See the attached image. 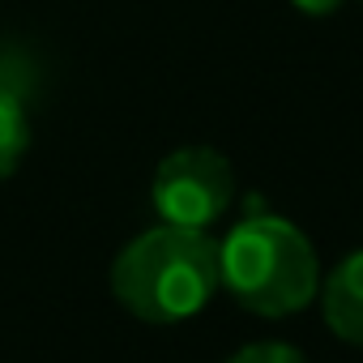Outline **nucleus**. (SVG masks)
<instances>
[{"mask_svg":"<svg viewBox=\"0 0 363 363\" xmlns=\"http://www.w3.org/2000/svg\"><path fill=\"white\" fill-rule=\"evenodd\" d=\"M30 150V116L18 82L0 77V179H9Z\"/></svg>","mask_w":363,"mask_h":363,"instance_id":"obj_5","label":"nucleus"},{"mask_svg":"<svg viewBox=\"0 0 363 363\" xmlns=\"http://www.w3.org/2000/svg\"><path fill=\"white\" fill-rule=\"evenodd\" d=\"M320 303H325V325L363 350V248L350 252L329 278H325V291H320Z\"/></svg>","mask_w":363,"mask_h":363,"instance_id":"obj_4","label":"nucleus"},{"mask_svg":"<svg viewBox=\"0 0 363 363\" xmlns=\"http://www.w3.org/2000/svg\"><path fill=\"white\" fill-rule=\"evenodd\" d=\"M291 5H295L299 13H308V18H329L342 0H291Z\"/></svg>","mask_w":363,"mask_h":363,"instance_id":"obj_7","label":"nucleus"},{"mask_svg":"<svg viewBox=\"0 0 363 363\" xmlns=\"http://www.w3.org/2000/svg\"><path fill=\"white\" fill-rule=\"evenodd\" d=\"M235 197V171L214 145H179L171 150L150 184L154 214L171 227L206 231L227 214Z\"/></svg>","mask_w":363,"mask_h":363,"instance_id":"obj_3","label":"nucleus"},{"mask_svg":"<svg viewBox=\"0 0 363 363\" xmlns=\"http://www.w3.org/2000/svg\"><path fill=\"white\" fill-rule=\"evenodd\" d=\"M218 244L206 231L158 223L111 261V295L145 325H179L218 291Z\"/></svg>","mask_w":363,"mask_h":363,"instance_id":"obj_1","label":"nucleus"},{"mask_svg":"<svg viewBox=\"0 0 363 363\" xmlns=\"http://www.w3.org/2000/svg\"><path fill=\"white\" fill-rule=\"evenodd\" d=\"M218 282L257 316H295L320 286L316 248L295 223L252 214L218 244Z\"/></svg>","mask_w":363,"mask_h":363,"instance_id":"obj_2","label":"nucleus"},{"mask_svg":"<svg viewBox=\"0 0 363 363\" xmlns=\"http://www.w3.org/2000/svg\"><path fill=\"white\" fill-rule=\"evenodd\" d=\"M227 363H308V359L286 342H252V346L235 350Z\"/></svg>","mask_w":363,"mask_h":363,"instance_id":"obj_6","label":"nucleus"}]
</instances>
